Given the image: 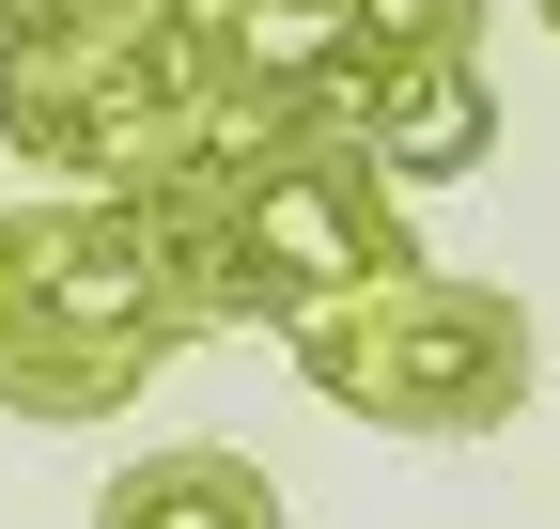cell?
Listing matches in <instances>:
<instances>
[{"instance_id":"6da1fadb","label":"cell","mask_w":560,"mask_h":529,"mask_svg":"<svg viewBox=\"0 0 560 529\" xmlns=\"http://www.w3.org/2000/svg\"><path fill=\"white\" fill-rule=\"evenodd\" d=\"M202 343V296L140 203H0V421H125Z\"/></svg>"},{"instance_id":"7a4b0ae2","label":"cell","mask_w":560,"mask_h":529,"mask_svg":"<svg viewBox=\"0 0 560 529\" xmlns=\"http://www.w3.org/2000/svg\"><path fill=\"white\" fill-rule=\"evenodd\" d=\"M296 374L342 421H374V436H499L545 389V327L499 281L405 264V281H374V296H342V311L296 327Z\"/></svg>"},{"instance_id":"8992f818","label":"cell","mask_w":560,"mask_h":529,"mask_svg":"<svg viewBox=\"0 0 560 529\" xmlns=\"http://www.w3.org/2000/svg\"><path fill=\"white\" fill-rule=\"evenodd\" d=\"M342 47H359V32H342V0H249V16H234V62H249L265 94H296V109H312V79H327Z\"/></svg>"},{"instance_id":"30bf717a","label":"cell","mask_w":560,"mask_h":529,"mask_svg":"<svg viewBox=\"0 0 560 529\" xmlns=\"http://www.w3.org/2000/svg\"><path fill=\"white\" fill-rule=\"evenodd\" d=\"M529 16H545V32H560V0H529Z\"/></svg>"},{"instance_id":"5b68a950","label":"cell","mask_w":560,"mask_h":529,"mask_svg":"<svg viewBox=\"0 0 560 529\" xmlns=\"http://www.w3.org/2000/svg\"><path fill=\"white\" fill-rule=\"evenodd\" d=\"M94 529H296V514H280V483L249 451H140L94 498Z\"/></svg>"},{"instance_id":"277c9868","label":"cell","mask_w":560,"mask_h":529,"mask_svg":"<svg viewBox=\"0 0 560 529\" xmlns=\"http://www.w3.org/2000/svg\"><path fill=\"white\" fill-rule=\"evenodd\" d=\"M312 141L374 156L389 187H452V172L499 156V79H482V62H405V79L327 62V79H312Z\"/></svg>"},{"instance_id":"52a82bcc","label":"cell","mask_w":560,"mask_h":529,"mask_svg":"<svg viewBox=\"0 0 560 529\" xmlns=\"http://www.w3.org/2000/svg\"><path fill=\"white\" fill-rule=\"evenodd\" d=\"M342 62H374V79H405V62H482V0H342Z\"/></svg>"},{"instance_id":"ba28073f","label":"cell","mask_w":560,"mask_h":529,"mask_svg":"<svg viewBox=\"0 0 560 529\" xmlns=\"http://www.w3.org/2000/svg\"><path fill=\"white\" fill-rule=\"evenodd\" d=\"M79 16H109V0H0V62H16V47H62Z\"/></svg>"},{"instance_id":"3957f363","label":"cell","mask_w":560,"mask_h":529,"mask_svg":"<svg viewBox=\"0 0 560 529\" xmlns=\"http://www.w3.org/2000/svg\"><path fill=\"white\" fill-rule=\"evenodd\" d=\"M405 264H420V234H405V187H389L374 156L296 141V156H265V172H249V296H265L280 343H296L312 311L405 281Z\"/></svg>"},{"instance_id":"9c48e42d","label":"cell","mask_w":560,"mask_h":529,"mask_svg":"<svg viewBox=\"0 0 560 529\" xmlns=\"http://www.w3.org/2000/svg\"><path fill=\"white\" fill-rule=\"evenodd\" d=\"M156 16H202V32H234V16H249V0H156Z\"/></svg>"}]
</instances>
